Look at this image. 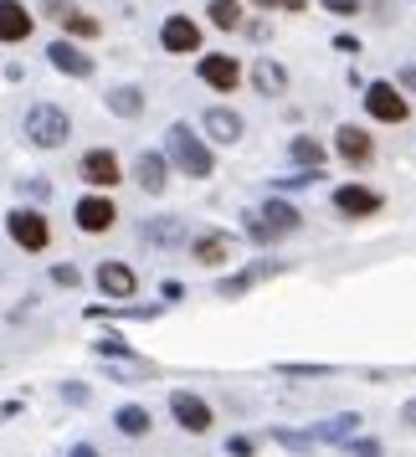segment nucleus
Masks as SVG:
<instances>
[{
  "instance_id": "f257e3e1",
  "label": "nucleus",
  "mask_w": 416,
  "mask_h": 457,
  "mask_svg": "<svg viewBox=\"0 0 416 457\" xmlns=\"http://www.w3.org/2000/svg\"><path fill=\"white\" fill-rule=\"evenodd\" d=\"M242 227H247L252 247H278L283 237L304 227V211L293 206V201H268V206H252L242 211Z\"/></svg>"
},
{
  "instance_id": "f03ea898",
  "label": "nucleus",
  "mask_w": 416,
  "mask_h": 457,
  "mask_svg": "<svg viewBox=\"0 0 416 457\" xmlns=\"http://www.w3.org/2000/svg\"><path fill=\"white\" fill-rule=\"evenodd\" d=\"M165 165L180 170V175H190V180H211L216 160H211L206 139H201L190 124H170L165 129Z\"/></svg>"
},
{
  "instance_id": "7ed1b4c3",
  "label": "nucleus",
  "mask_w": 416,
  "mask_h": 457,
  "mask_svg": "<svg viewBox=\"0 0 416 457\" xmlns=\"http://www.w3.org/2000/svg\"><path fill=\"white\" fill-rule=\"evenodd\" d=\"M21 129H26V145H37V149H62L72 139V119L57 104H31Z\"/></svg>"
},
{
  "instance_id": "20e7f679",
  "label": "nucleus",
  "mask_w": 416,
  "mask_h": 457,
  "mask_svg": "<svg viewBox=\"0 0 416 457\" xmlns=\"http://www.w3.org/2000/svg\"><path fill=\"white\" fill-rule=\"evenodd\" d=\"M5 237H11L21 252H46L52 247V227H46V216L37 206L5 211Z\"/></svg>"
},
{
  "instance_id": "39448f33",
  "label": "nucleus",
  "mask_w": 416,
  "mask_h": 457,
  "mask_svg": "<svg viewBox=\"0 0 416 457\" xmlns=\"http://www.w3.org/2000/svg\"><path fill=\"white\" fill-rule=\"evenodd\" d=\"M170 416H175V427L190 436H206L211 427H216V411H211L206 395L196 391H170Z\"/></svg>"
},
{
  "instance_id": "423d86ee",
  "label": "nucleus",
  "mask_w": 416,
  "mask_h": 457,
  "mask_svg": "<svg viewBox=\"0 0 416 457\" xmlns=\"http://www.w3.org/2000/svg\"><path fill=\"white\" fill-rule=\"evenodd\" d=\"M365 113H370L375 124H406L412 104L401 98L395 83H365Z\"/></svg>"
},
{
  "instance_id": "0eeeda50",
  "label": "nucleus",
  "mask_w": 416,
  "mask_h": 457,
  "mask_svg": "<svg viewBox=\"0 0 416 457\" xmlns=\"http://www.w3.org/2000/svg\"><path fill=\"white\" fill-rule=\"evenodd\" d=\"M93 283H98V293H104L108 303H134V293H139V272L129 268V262H98Z\"/></svg>"
},
{
  "instance_id": "6e6552de",
  "label": "nucleus",
  "mask_w": 416,
  "mask_h": 457,
  "mask_svg": "<svg viewBox=\"0 0 416 457\" xmlns=\"http://www.w3.org/2000/svg\"><path fill=\"white\" fill-rule=\"evenodd\" d=\"M196 78L216 93H231V87H242V62L227 57V52H206L201 62H196Z\"/></svg>"
},
{
  "instance_id": "1a4fd4ad",
  "label": "nucleus",
  "mask_w": 416,
  "mask_h": 457,
  "mask_svg": "<svg viewBox=\"0 0 416 457\" xmlns=\"http://www.w3.org/2000/svg\"><path fill=\"white\" fill-rule=\"evenodd\" d=\"M72 221H78V231H93V237H98V231H108L119 221V206L108 201L104 190H93V195H83V201L72 206Z\"/></svg>"
},
{
  "instance_id": "9d476101",
  "label": "nucleus",
  "mask_w": 416,
  "mask_h": 457,
  "mask_svg": "<svg viewBox=\"0 0 416 457\" xmlns=\"http://www.w3.org/2000/svg\"><path fill=\"white\" fill-rule=\"evenodd\" d=\"M78 175H83L87 186H98V190H113L119 180H124V170H119V154H113V149H87L83 160H78Z\"/></svg>"
},
{
  "instance_id": "9b49d317",
  "label": "nucleus",
  "mask_w": 416,
  "mask_h": 457,
  "mask_svg": "<svg viewBox=\"0 0 416 457\" xmlns=\"http://www.w3.org/2000/svg\"><path fill=\"white\" fill-rule=\"evenodd\" d=\"M237 242H231V231H196L190 237V257L201 262V268H227Z\"/></svg>"
},
{
  "instance_id": "f8f14e48",
  "label": "nucleus",
  "mask_w": 416,
  "mask_h": 457,
  "mask_svg": "<svg viewBox=\"0 0 416 457\" xmlns=\"http://www.w3.org/2000/svg\"><path fill=\"white\" fill-rule=\"evenodd\" d=\"M334 211H339V216H375V211L386 206V195H380V190H370V186H334Z\"/></svg>"
},
{
  "instance_id": "ddd939ff",
  "label": "nucleus",
  "mask_w": 416,
  "mask_h": 457,
  "mask_svg": "<svg viewBox=\"0 0 416 457\" xmlns=\"http://www.w3.org/2000/svg\"><path fill=\"white\" fill-rule=\"evenodd\" d=\"M160 46H165V52H175V57H186V52H196V46H201V26L190 21V16H170V21L160 26Z\"/></svg>"
},
{
  "instance_id": "4468645a",
  "label": "nucleus",
  "mask_w": 416,
  "mask_h": 457,
  "mask_svg": "<svg viewBox=\"0 0 416 457\" xmlns=\"http://www.w3.org/2000/svg\"><path fill=\"white\" fill-rule=\"evenodd\" d=\"M334 149H339V160H350V165H365V160L375 154V139H370V129L339 124V129H334Z\"/></svg>"
},
{
  "instance_id": "2eb2a0df",
  "label": "nucleus",
  "mask_w": 416,
  "mask_h": 457,
  "mask_svg": "<svg viewBox=\"0 0 416 457\" xmlns=\"http://www.w3.org/2000/svg\"><path fill=\"white\" fill-rule=\"evenodd\" d=\"M46 62L57 67V72H67V78H93V57H87L83 46H72L67 37L46 46Z\"/></svg>"
},
{
  "instance_id": "dca6fc26",
  "label": "nucleus",
  "mask_w": 416,
  "mask_h": 457,
  "mask_svg": "<svg viewBox=\"0 0 416 457\" xmlns=\"http://www.w3.org/2000/svg\"><path fill=\"white\" fill-rule=\"evenodd\" d=\"M309 436H313V447H319V442H339V447H345L350 436H360V416H354V411L324 416V421H313V427H309Z\"/></svg>"
},
{
  "instance_id": "f3484780",
  "label": "nucleus",
  "mask_w": 416,
  "mask_h": 457,
  "mask_svg": "<svg viewBox=\"0 0 416 457\" xmlns=\"http://www.w3.org/2000/svg\"><path fill=\"white\" fill-rule=\"evenodd\" d=\"M134 180H139V190H145V195H160V190L170 186V165H165V154L145 149V154L134 160Z\"/></svg>"
},
{
  "instance_id": "a211bd4d",
  "label": "nucleus",
  "mask_w": 416,
  "mask_h": 457,
  "mask_svg": "<svg viewBox=\"0 0 416 457\" xmlns=\"http://www.w3.org/2000/svg\"><path fill=\"white\" fill-rule=\"evenodd\" d=\"M31 26H37V16L26 11L21 0H0V42H26Z\"/></svg>"
},
{
  "instance_id": "6ab92c4d",
  "label": "nucleus",
  "mask_w": 416,
  "mask_h": 457,
  "mask_svg": "<svg viewBox=\"0 0 416 457\" xmlns=\"http://www.w3.org/2000/svg\"><path fill=\"white\" fill-rule=\"evenodd\" d=\"M247 78H252V87H257L262 98H278V93H288V67L272 62V57H257Z\"/></svg>"
},
{
  "instance_id": "aec40b11",
  "label": "nucleus",
  "mask_w": 416,
  "mask_h": 457,
  "mask_svg": "<svg viewBox=\"0 0 416 457\" xmlns=\"http://www.w3.org/2000/svg\"><path fill=\"white\" fill-rule=\"evenodd\" d=\"M139 237H145L149 247H180V242H190V227L180 216H160V221H145Z\"/></svg>"
},
{
  "instance_id": "412c9836",
  "label": "nucleus",
  "mask_w": 416,
  "mask_h": 457,
  "mask_svg": "<svg viewBox=\"0 0 416 457\" xmlns=\"http://www.w3.org/2000/svg\"><path fill=\"white\" fill-rule=\"evenodd\" d=\"M201 129H206L216 145H237V139H242V113H231V108H206V113H201Z\"/></svg>"
},
{
  "instance_id": "4be33fe9",
  "label": "nucleus",
  "mask_w": 416,
  "mask_h": 457,
  "mask_svg": "<svg viewBox=\"0 0 416 457\" xmlns=\"http://www.w3.org/2000/svg\"><path fill=\"white\" fill-rule=\"evenodd\" d=\"M272 272H283V268H278V262H252V268L221 278V283H216V293H221V298H242L252 283H262V278H272Z\"/></svg>"
},
{
  "instance_id": "5701e85b",
  "label": "nucleus",
  "mask_w": 416,
  "mask_h": 457,
  "mask_svg": "<svg viewBox=\"0 0 416 457\" xmlns=\"http://www.w3.org/2000/svg\"><path fill=\"white\" fill-rule=\"evenodd\" d=\"M288 154H293V165H298V170H324V160H329V149L319 145L313 134H293Z\"/></svg>"
},
{
  "instance_id": "b1692460",
  "label": "nucleus",
  "mask_w": 416,
  "mask_h": 457,
  "mask_svg": "<svg viewBox=\"0 0 416 457\" xmlns=\"http://www.w3.org/2000/svg\"><path fill=\"white\" fill-rule=\"evenodd\" d=\"M113 427L124 436H149V427H154V416H149V406H139V401H129V406H119L113 411Z\"/></svg>"
},
{
  "instance_id": "393cba45",
  "label": "nucleus",
  "mask_w": 416,
  "mask_h": 457,
  "mask_svg": "<svg viewBox=\"0 0 416 457\" xmlns=\"http://www.w3.org/2000/svg\"><path fill=\"white\" fill-rule=\"evenodd\" d=\"M108 113H119V119H139L145 113V93L139 87H108Z\"/></svg>"
},
{
  "instance_id": "a878e982",
  "label": "nucleus",
  "mask_w": 416,
  "mask_h": 457,
  "mask_svg": "<svg viewBox=\"0 0 416 457\" xmlns=\"http://www.w3.org/2000/svg\"><path fill=\"white\" fill-rule=\"evenodd\" d=\"M57 21H62L67 42H72V37H78V42H93V37L104 31V26L93 21V16H83V11H72V5H67V11H62V16H57Z\"/></svg>"
},
{
  "instance_id": "bb28decb",
  "label": "nucleus",
  "mask_w": 416,
  "mask_h": 457,
  "mask_svg": "<svg viewBox=\"0 0 416 457\" xmlns=\"http://www.w3.org/2000/svg\"><path fill=\"white\" fill-rule=\"evenodd\" d=\"M211 26L237 31V26H242V0H211Z\"/></svg>"
},
{
  "instance_id": "cd10ccee",
  "label": "nucleus",
  "mask_w": 416,
  "mask_h": 457,
  "mask_svg": "<svg viewBox=\"0 0 416 457\" xmlns=\"http://www.w3.org/2000/svg\"><path fill=\"white\" fill-rule=\"evenodd\" d=\"M272 442H278V447H288V453H298V457H313V436H309V432H293V427H272Z\"/></svg>"
},
{
  "instance_id": "c85d7f7f",
  "label": "nucleus",
  "mask_w": 416,
  "mask_h": 457,
  "mask_svg": "<svg viewBox=\"0 0 416 457\" xmlns=\"http://www.w3.org/2000/svg\"><path fill=\"white\" fill-rule=\"evenodd\" d=\"M278 375H288V380H319V375H334L329 365H278Z\"/></svg>"
},
{
  "instance_id": "c756f323",
  "label": "nucleus",
  "mask_w": 416,
  "mask_h": 457,
  "mask_svg": "<svg viewBox=\"0 0 416 457\" xmlns=\"http://www.w3.org/2000/svg\"><path fill=\"white\" fill-rule=\"evenodd\" d=\"M345 453H350V457H386V447L370 442V436H350V442H345Z\"/></svg>"
},
{
  "instance_id": "7c9ffc66",
  "label": "nucleus",
  "mask_w": 416,
  "mask_h": 457,
  "mask_svg": "<svg viewBox=\"0 0 416 457\" xmlns=\"http://www.w3.org/2000/svg\"><path fill=\"white\" fill-rule=\"evenodd\" d=\"M93 354H104V360L108 354H113V360H134V350H129L124 339H93Z\"/></svg>"
},
{
  "instance_id": "2f4dec72",
  "label": "nucleus",
  "mask_w": 416,
  "mask_h": 457,
  "mask_svg": "<svg viewBox=\"0 0 416 457\" xmlns=\"http://www.w3.org/2000/svg\"><path fill=\"white\" fill-rule=\"evenodd\" d=\"M52 283H57V288H78V283H83V272L72 268V262H57V268H52Z\"/></svg>"
},
{
  "instance_id": "473e14b6",
  "label": "nucleus",
  "mask_w": 416,
  "mask_h": 457,
  "mask_svg": "<svg viewBox=\"0 0 416 457\" xmlns=\"http://www.w3.org/2000/svg\"><path fill=\"white\" fill-rule=\"evenodd\" d=\"M319 5H324L329 16H360V11H365V0H319Z\"/></svg>"
},
{
  "instance_id": "72a5a7b5",
  "label": "nucleus",
  "mask_w": 416,
  "mask_h": 457,
  "mask_svg": "<svg viewBox=\"0 0 416 457\" xmlns=\"http://www.w3.org/2000/svg\"><path fill=\"white\" fill-rule=\"evenodd\" d=\"M257 447H252V436H227V457H252Z\"/></svg>"
},
{
  "instance_id": "f704fd0d",
  "label": "nucleus",
  "mask_w": 416,
  "mask_h": 457,
  "mask_svg": "<svg viewBox=\"0 0 416 457\" xmlns=\"http://www.w3.org/2000/svg\"><path fill=\"white\" fill-rule=\"evenodd\" d=\"M334 52H345V57H354V52H360V37H350V31H339V37H334Z\"/></svg>"
},
{
  "instance_id": "c9c22d12",
  "label": "nucleus",
  "mask_w": 416,
  "mask_h": 457,
  "mask_svg": "<svg viewBox=\"0 0 416 457\" xmlns=\"http://www.w3.org/2000/svg\"><path fill=\"white\" fill-rule=\"evenodd\" d=\"M62 401H72V406H83V401H87V386H78V380H72V386H62Z\"/></svg>"
},
{
  "instance_id": "e433bc0d",
  "label": "nucleus",
  "mask_w": 416,
  "mask_h": 457,
  "mask_svg": "<svg viewBox=\"0 0 416 457\" xmlns=\"http://www.w3.org/2000/svg\"><path fill=\"white\" fill-rule=\"evenodd\" d=\"M160 293H165V303H180V298H186V288H180L175 278H170V283H160Z\"/></svg>"
},
{
  "instance_id": "4c0bfd02",
  "label": "nucleus",
  "mask_w": 416,
  "mask_h": 457,
  "mask_svg": "<svg viewBox=\"0 0 416 457\" xmlns=\"http://www.w3.org/2000/svg\"><path fill=\"white\" fill-rule=\"evenodd\" d=\"M395 87H412L416 93V67H401V72H395Z\"/></svg>"
},
{
  "instance_id": "58836bf2",
  "label": "nucleus",
  "mask_w": 416,
  "mask_h": 457,
  "mask_svg": "<svg viewBox=\"0 0 416 457\" xmlns=\"http://www.w3.org/2000/svg\"><path fill=\"white\" fill-rule=\"evenodd\" d=\"M272 5H278V11H293V16H298V11H309V0H272Z\"/></svg>"
},
{
  "instance_id": "ea45409f",
  "label": "nucleus",
  "mask_w": 416,
  "mask_h": 457,
  "mask_svg": "<svg viewBox=\"0 0 416 457\" xmlns=\"http://www.w3.org/2000/svg\"><path fill=\"white\" fill-rule=\"evenodd\" d=\"M67 457H98V447H87V442H78V447H72Z\"/></svg>"
},
{
  "instance_id": "a19ab883",
  "label": "nucleus",
  "mask_w": 416,
  "mask_h": 457,
  "mask_svg": "<svg viewBox=\"0 0 416 457\" xmlns=\"http://www.w3.org/2000/svg\"><path fill=\"white\" fill-rule=\"evenodd\" d=\"M401 421H406V427H416V401H406V411H401Z\"/></svg>"
},
{
  "instance_id": "79ce46f5",
  "label": "nucleus",
  "mask_w": 416,
  "mask_h": 457,
  "mask_svg": "<svg viewBox=\"0 0 416 457\" xmlns=\"http://www.w3.org/2000/svg\"><path fill=\"white\" fill-rule=\"evenodd\" d=\"M252 5H262V11H272V0H252Z\"/></svg>"
}]
</instances>
